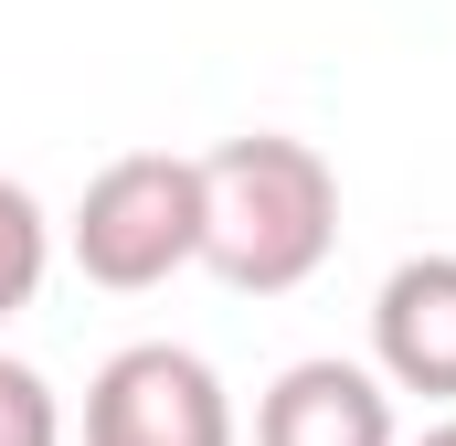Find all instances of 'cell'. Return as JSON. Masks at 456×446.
I'll list each match as a JSON object with an SVG mask.
<instances>
[{
    "label": "cell",
    "mask_w": 456,
    "mask_h": 446,
    "mask_svg": "<svg viewBox=\"0 0 456 446\" xmlns=\"http://www.w3.org/2000/svg\"><path fill=\"white\" fill-rule=\"evenodd\" d=\"M414 446H456V415H436V425H425V436H414Z\"/></svg>",
    "instance_id": "cell-8"
},
{
    "label": "cell",
    "mask_w": 456,
    "mask_h": 446,
    "mask_svg": "<svg viewBox=\"0 0 456 446\" xmlns=\"http://www.w3.org/2000/svg\"><path fill=\"white\" fill-rule=\"evenodd\" d=\"M371 372L393 393L456 404V255H403L371 298Z\"/></svg>",
    "instance_id": "cell-4"
},
{
    "label": "cell",
    "mask_w": 456,
    "mask_h": 446,
    "mask_svg": "<svg viewBox=\"0 0 456 446\" xmlns=\"http://www.w3.org/2000/svg\"><path fill=\"white\" fill-rule=\"evenodd\" d=\"M86 287H170L181 266H202V160L191 149H127L86 181V202L64 223Z\"/></svg>",
    "instance_id": "cell-2"
},
{
    "label": "cell",
    "mask_w": 456,
    "mask_h": 446,
    "mask_svg": "<svg viewBox=\"0 0 456 446\" xmlns=\"http://www.w3.org/2000/svg\"><path fill=\"white\" fill-rule=\"evenodd\" d=\"M0 446H64V404H53V383H43L32 361H11V351H0Z\"/></svg>",
    "instance_id": "cell-7"
},
{
    "label": "cell",
    "mask_w": 456,
    "mask_h": 446,
    "mask_svg": "<svg viewBox=\"0 0 456 446\" xmlns=\"http://www.w3.org/2000/svg\"><path fill=\"white\" fill-rule=\"evenodd\" d=\"M43 266H53V213L0 170V319H21L43 298Z\"/></svg>",
    "instance_id": "cell-6"
},
{
    "label": "cell",
    "mask_w": 456,
    "mask_h": 446,
    "mask_svg": "<svg viewBox=\"0 0 456 446\" xmlns=\"http://www.w3.org/2000/svg\"><path fill=\"white\" fill-rule=\"evenodd\" d=\"M255 446H403L393 436V383L371 361H287L255 404Z\"/></svg>",
    "instance_id": "cell-5"
},
{
    "label": "cell",
    "mask_w": 456,
    "mask_h": 446,
    "mask_svg": "<svg viewBox=\"0 0 456 446\" xmlns=\"http://www.w3.org/2000/svg\"><path fill=\"white\" fill-rule=\"evenodd\" d=\"M340 244V170L287 138V128H244L224 149H202V266L233 298H287L330 266Z\"/></svg>",
    "instance_id": "cell-1"
},
{
    "label": "cell",
    "mask_w": 456,
    "mask_h": 446,
    "mask_svg": "<svg viewBox=\"0 0 456 446\" xmlns=\"http://www.w3.org/2000/svg\"><path fill=\"white\" fill-rule=\"evenodd\" d=\"M86 446H233V393L202 351L127 340L86 383Z\"/></svg>",
    "instance_id": "cell-3"
}]
</instances>
